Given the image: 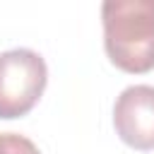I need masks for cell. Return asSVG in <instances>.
Returning a JSON list of instances; mask_svg holds the SVG:
<instances>
[{
  "label": "cell",
  "instance_id": "1",
  "mask_svg": "<svg viewBox=\"0 0 154 154\" xmlns=\"http://www.w3.org/2000/svg\"><path fill=\"white\" fill-rule=\"evenodd\" d=\"M108 60L130 75L154 70V0H106L101 5Z\"/></svg>",
  "mask_w": 154,
  "mask_h": 154
},
{
  "label": "cell",
  "instance_id": "3",
  "mask_svg": "<svg viewBox=\"0 0 154 154\" xmlns=\"http://www.w3.org/2000/svg\"><path fill=\"white\" fill-rule=\"evenodd\" d=\"M113 128L118 137L137 149H154V87L152 84H132L120 91L113 106Z\"/></svg>",
  "mask_w": 154,
  "mask_h": 154
},
{
  "label": "cell",
  "instance_id": "2",
  "mask_svg": "<svg viewBox=\"0 0 154 154\" xmlns=\"http://www.w3.org/2000/svg\"><path fill=\"white\" fill-rule=\"evenodd\" d=\"M48 84V67L41 53L12 48L0 53V118L14 120L26 116Z\"/></svg>",
  "mask_w": 154,
  "mask_h": 154
},
{
  "label": "cell",
  "instance_id": "4",
  "mask_svg": "<svg viewBox=\"0 0 154 154\" xmlns=\"http://www.w3.org/2000/svg\"><path fill=\"white\" fill-rule=\"evenodd\" d=\"M0 154H41V149L24 135L0 132Z\"/></svg>",
  "mask_w": 154,
  "mask_h": 154
}]
</instances>
